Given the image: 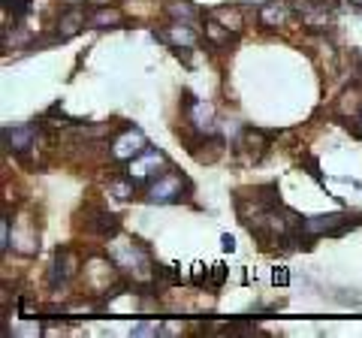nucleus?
<instances>
[{"label": "nucleus", "mask_w": 362, "mask_h": 338, "mask_svg": "<svg viewBox=\"0 0 362 338\" xmlns=\"http://www.w3.org/2000/svg\"><path fill=\"white\" fill-rule=\"evenodd\" d=\"M64 4H70V6H78V4H85V0H64Z\"/></svg>", "instance_id": "27"}, {"label": "nucleus", "mask_w": 362, "mask_h": 338, "mask_svg": "<svg viewBox=\"0 0 362 338\" xmlns=\"http://www.w3.org/2000/svg\"><path fill=\"white\" fill-rule=\"evenodd\" d=\"M350 4H354V6H359V9H362V0H350Z\"/></svg>", "instance_id": "28"}, {"label": "nucleus", "mask_w": 362, "mask_h": 338, "mask_svg": "<svg viewBox=\"0 0 362 338\" xmlns=\"http://www.w3.org/2000/svg\"><path fill=\"white\" fill-rule=\"evenodd\" d=\"M4 9L6 13H13L16 18H25L33 9V0H4Z\"/></svg>", "instance_id": "19"}, {"label": "nucleus", "mask_w": 362, "mask_h": 338, "mask_svg": "<svg viewBox=\"0 0 362 338\" xmlns=\"http://www.w3.org/2000/svg\"><path fill=\"white\" fill-rule=\"evenodd\" d=\"M223 278H226V269H223V266H214V275H211V287H221V284H223Z\"/></svg>", "instance_id": "24"}, {"label": "nucleus", "mask_w": 362, "mask_h": 338, "mask_svg": "<svg viewBox=\"0 0 362 338\" xmlns=\"http://www.w3.org/2000/svg\"><path fill=\"white\" fill-rule=\"evenodd\" d=\"M157 332H160L157 323H136L133 326V335H157Z\"/></svg>", "instance_id": "21"}, {"label": "nucleus", "mask_w": 362, "mask_h": 338, "mask_svg": "<svg viewBox=\"0 0 362 338\" xmlns=\"http://www.w3.org/2000/svg\"><path fill=\"white\" fill-rule=\"evenodd\" d=\"M88 21L94 28H115V25L124 21V16H121V9H115V6H97Z\"/></svg>", "instance_id": "16"}, {"label": "nucleus", "mask_w": 362, "mask_h": 338, "mask_svg": "<svg viewBox=\"0 0 362 338\" xmlns=\"http://www.w3.org/2000/svg\"><path fill=\"white\" fill-rule=\"evenodd\" d=\"M33 139H37V127L33 124H18V127H4V148L25 154L28 148H33Z\"/></svg>", "instance_id": "7"}, {"label": "nucleus", "mask_w": 362, "mask_h": 338, "mask_svg": "<svg viewBox=\"0 0 362 338\" xmlns=\"http://www.w3.org/2000/svg\"><path fill=\"white\" fill-rule=\"evenodd\" d=\"M76 272H78V257H76V251H70V247H58V254H54V263H52L49 284L58 290V287H64Z\"/></svg>", "instance_id": "6"}, {"label": "nucleus", "mask_w": 362, "mask_h": 338, "mask_svg": "<svg viewBox=\"0 0 362 338\" xmlns=\"http://www.w3.org/2000/svg\"><path fill=\"white\" fill-rule=\"evenodd\" d=\"M9 247V218L4 215V221H0V251H6Z\"/></svg>", "instance_id": "22"}, {"label": "nucleus", "mask_w": 362, "mask_h": 338, "mask_svg": "<svg viewBox=\"0 0 362 338\" xmlns=\"http://www.w3.org/2000/svg\"><path fill=\"white\" fill-rule=\"evenodd\" d=\"M302 163L311 169V175L317 178V182H323V173H320V163H317V157H302Z\"/></svg>", "instance_id": "23"}, {"label": "nucleus", "mask_w": 362, "mask_h": 338, "mask_svg": "<svg viewBox=\"0 0 362 338\" xmlns=\"http://www.w3.org/2000/svg\"><path fill=\"white\" fill-rule=\"evenodd\" d=\"M187 190V182L175 173H163L157 175L154 182H148V190H145V199L151 202V206H169V202H178L185 197Z\"/></svg>", "instance_id": "2"}, {"label": "nucleus", "mask_w": 362, "mask_h": 338, "mask_svg": "<svg viewBox=\"0 0 362 338\" xmlns=\"http://www.w3.org/2000/svg\"><path fill=\"white\" fill-rule=\"evenodd\" d=\"M166 163V157L157 151V148H145L139 157H133L130 161V178L133 182H154L157 178V169Z\"/></svg>", "instance_id": "5"}, {"label": "nucleus", "mask_w": 362, "mask_h": 338, "mask_svg": "<svg viewBox=\"0 0 362 338\" xmlns=\"http://www.w3.org/2000/svg\"><path fill=\"white\" fill-rule=\"evenodd\" d=\"M211 18H218L223 28H230L233 33H239L242 25H245V18H242V9L239 6H218V9H211Z\"/></svg>", "instance_id": "15"}, {"label": "nucleus", "mask_w": 362, "mask_h": 338, "mask_svg": "<svg viewBox=\"0 0 362 338\" xmlns=\"http://www.w3.org/2000/svg\"><path fill=\"white\" fill-rule=\"evenodd\" d=\"M166 13L173 16L175 21H187V25L197 18V9L190 6V0H185V4H181V0H169V4H166Z\"/></svg>", "instance_id": "17"}, {"label": "nucleus", "mask_w": 362, "mask_h": 338, "mask_svg": "<svg viewBox=\"0 0 362 338\" xmlns=\"http://www.w3.org/2000/svg\"><path fill=\"white\" fill-rule=\"evenodd\" d=\"M88 230L97 233V235H118L121 223H118L115 215H109V211L94 209V211H90V221H88Z\"/></svg>", "instance_id": "13"}, {"label": "nucleus", "mask_w": 362, "mask_h": 338, "mask_svg": "<svg viewBox=\"0 0 362 338\" xmlns=\"http://www.w3.org/2000/svg\"><path fill=\"white\" fill-rule=\"evenodd\" d=\"M154 278H163V281H169V284H178L181 281V275L173 272V266H154Z\"/></svg>", "instance_id": "20"}, {"label": "nucleus", "mask_w": 362, "mask_h": 338, "mask_svg": "<svg viewBox=\"0 0 362 338\" xmlns=\"http://www.w3.org/2000/svg\"><path fill=\"white\" fill-rule=\"evenodd\" d=\"M275 284H287V272H278L275 269Z\"/></svg>", "instance_id": "26"}, {"label": "nucleus", "mask_w": 362, "mask_h": 338, "mask_svg": "<svg viewBox=\"0 0 362 338\" xmlns=\"http://www.w3.org/2000/svg\"><path fill=\"white\" fill-rule=\"evenodd\" d=\"M133 187H136V182L127 175V178H118V182H112L109 185V194L115 197V199H130L133 197Z\"/></svg>", "instance_id": "18"}, {"label": "nucleus", "mask_w": 362, "mask_h": 338, "mask_svg": "<svg viewBox=\"0 0 362 338\" xmlns=\"http://www.w3.org/2000/svg\"><path fill=\"white\" fill-rule=\"evenodd\" d=\"M299 18L305 21V28L323 30V28H329L332 13L326 9V4H320V0H308V4H299Z\"/></svg>", "instance_id": "9"}, {"label": "nucleus", "mask_w": 362, "mask_h": 338, "mask_svg": "<svg viewBox=\"0 0 362 338\" xmlns=\"http://www.w3.org/2000/svg\"><path fill=\"white\" fill-rule=\"evenodd\" d=\"M233 37H235V33H233L230 28H223L218 18H211V16H209V21H206V40L211 42L214 49H223V46H230V42H233Z\"/></svg>", "instance_id": "14"}, {"label": "nucleus", "mask_w": 362, "mask_h": 338, "mask_svg": "<svg viewBox=\"0 0 362 338\" xmlns=\"http://www.w3.org/2000/svg\"><path fill=\"white\" fill-rule=\"evenodd\" d=\"M356 221H350V215H344V211H335V215H314V218H305L302 221V233L311 235V239H317V235H338L350 230Z\"/></svg>", "instance_id": "3"}, {"label": "nucleus", "mask_w": 362, "mask_h": 338, "mask_svg": "<svg viewBox=\"0 0 362 338\" xmlns=\"http://www.w3.org/2000/svg\"><path fill=\"white\" fill-rule=\"evenodd\" d=\"M145 148H148V139H145V133L139 127H124L121 136L112 142V157L121 163H130L133 157H139Z\"/></svg>", "instance_id": "4"}, {"label": "nucleus", "mask_w": 362, "mask_h": 338, "mask_svg": "<svg viewBox=\"0 0 362 338\" xmlns=\"http://www.w3.org/2000/svg\"><path fill=\"white\" fill-rule=\"evenodd\" d=\"M112 257H115L118 269H124L127 275H133V278H154V263H151L148 251H145L139 242H133V239L115 242L112 245Z\"/></svg>", "instance_id": "1"}, {"label": "nucleus", "mask_w": 362, "mask_h": 338, "mask_svg": "<svg viewBox=\"0 0 362 338\" xmlns=\"http://www.w3.org/2000/svg\"><path fill=\"white\" fill-rule=\"evenodd\" d=\"M221 247H223V251H235V239H233L230 233H223V235H221Z\"/></svg>", "instance_id": "25"}, {"label": "nucleus", "mask_w": 362, "mask_h": 338, "mask_svg": "<svg viewBox=\"0 0 362 338\" xmlns=\"http://www.w3.org/2000/svg\"><path fill=\"white\" fill-rule=\"evenodd\" d=\"M154 40L169 42V46H175V49H190L197 42V33L187 21H173L166 30H154Z\"/></svg>", "instance_id": "8"}, {"label": "nucleus", "mask_w": 362, "mask_h": 338, "mask_svg": "<svg viewBox=\"0 0 362 338\" xmlns=\"http://www.w3.org/2000/svg\"><path fill=\"white\" fill-rule=\"evenodd\" d=\"M287 16H290V9H287V4H281V0H269V4L259 6V25H263L266 30L284 28Z\"/></svg>", "instance_id": "10"}, {"label": "nucleus", "mask_w": 362, "mask_h": 338, "mask_svg": "<svg viewBox=\"0 0 362 338\" xmlns=\"http://www.w3.org/2000/svg\"><path fill=\"white\" fill-rule=\"evenodd\" d=\"M85 28V9L82 6H70V9H64L61 18H58V37L61 40H70L76 37L78 30Z\"/></svg>", "instance_id": "11"}, {"label": "nucleus", "mask_w": 362, "mask_h": 338, "mask_svg": "<svg viewBox=\"0 0 362 338\" xmlns=\"http://www.w3.org/2000/svg\"><path fill=\"white\" fill-rule=\"evenodd\" d=\"M269 136H266V133L263 130H245L242 133V142H239V148L247 154V161H259V157H263L266 154V148H269V142H266Z\"/></svg>", "instance_id": "12"}]
</instances>
